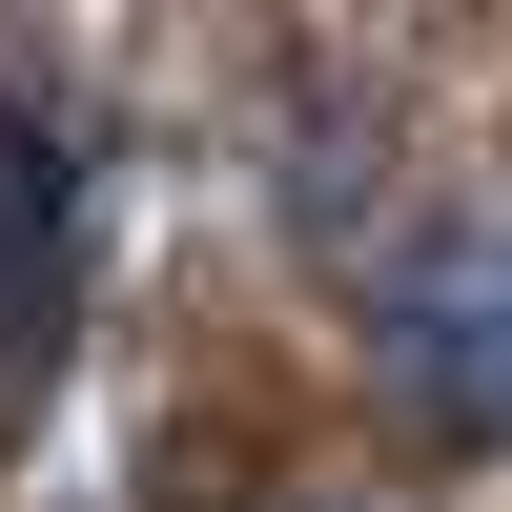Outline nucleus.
<instances>
[{"mask_svg":"<svg viewBox=\"0 0 512 512\" xmlns=\"http://www.w3.org/2000/svg\"><path fill=\"white\" fill-rule=\"evenodd\" d=\"M390 390L431 410V431H512V226L492 246H431V267L390 287Z\"/></svg>","mask_w":512,"mask_h":512,"instance_id":"f257e3e1","label":"nucleus"},{"mask_svg":"<svg viewBox=\"0 0 512 512\" xmlns=\"http://www.w3.org/2000/svg\"><path fill=\"white\" fill-rule=\"evenodd\" d=\"M62 308H82V164L0 103V369L62 349Z\"/></svg>","mask_w":512,"mask_h":512,"instance_id":"f03ea898","label":"nucleus"},{"mask_svg":"<svg viewBox=\"0 0 512 512\" xmlns=\"http://www.w3.org/2000/svg\"><path fill=\"white\" fill-rule=\"evenodd\" d=\"M308 512H369V492H308Z\"/></svg>","mask_w":512,"mask_h":512,"instance_id":"7ed1b4c3","label":"nucleus"}]
</instances>
